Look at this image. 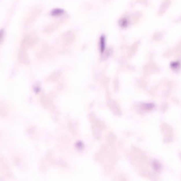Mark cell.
Segmentation results:
<instances>
[{
	"label": "cell",
	"instance_id": "cell-4",
	"mask_svg": "<svg viewBox=\"0 0 181 181\" xmlns=\"http://www.w3.org/2000/svg\"><path fill=\"white\" fill-rule=\"evenodd\" d=\"M3 35H4V32L2 30H0V40L2 39V38H3Z\"/></svg>",
	"mask_w": 181,
	"mask_h": 181
},
{
	"label": "cell",
	"instance_id": "cell-2",
	"mask_svg": "<svg viewBox=\"0 0 181 181\" xmlns=\"http://www.w3.org/2000/svg\"><path fill=\"white\" fill-rule=\"evenodd\" d=\"M100 50L102 53L104 52L106 48V38L104 36H101L100 41Z\"/></svg>",
	"mask_w": 181,
	"mask_h": 181
},
{
	"label": "cell",
	"instance_id": "cell-3",
	"mask_svg": "<svg viewBox=\"0 0 181 181\" xmlns=\"http://www.w3.org/2000/svg\"><path fill=\"white\" fill-rule=\"evenodd\" d=\"M64 12V11L61 9H54L51 12V15L53 16H62V14Z\"/></svg>",
	"mask_w": 181,
	"mask_h": 181
},
{
	"label": "cell",
	"instance_id": "cell-1",
	"mask_svg": "<svg viewBox=\"0 0 181 181\" xmlns=\"http://www.w3.org/2000/svg\"><path fill=\"white\" fill-rule=\"evenodd\" d=\"M170 4H171V2L169 0H166L165 1H164L159 8L158 15H162L167 10L170 6Z\"/></svg>",
	"mask_w": 181,
	"mask_h": 181
}]
</instances>
